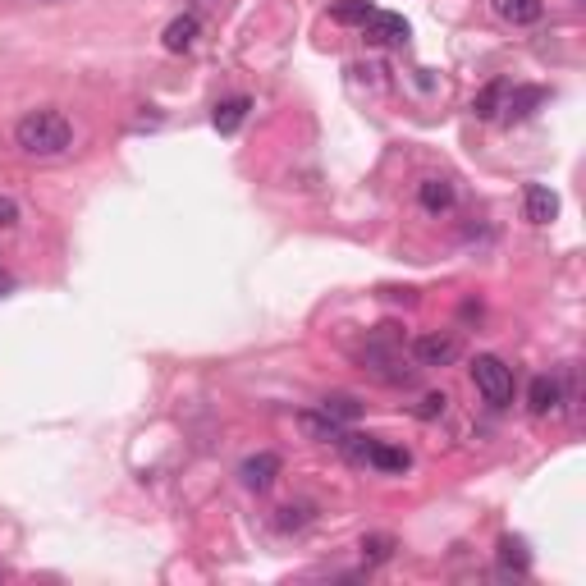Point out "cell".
<instances>
[{
  "label": "cell",
  "instance_id": "obj_23",
  "mask_svg": "<svg viewBox=\"0 0 586 586\" xmlns=\"http://www.w3.org/2000/svg\"><path fill=\"white\" fill-rule=\"evenodd\" d=\"M19 225V202L10 193H0V229H14Z\"/></svg>",
  "mask_w": 586,
  "mask_h": 586
},
{
  "label": "cell",
  "instance_id": "obj_19",
  "mask_svg": "<svg viewBox=\"0 0 586 586\" xmlns=\"http://www.w3.org/2000/svg\"><path fill=\"white\" fill-rule=\"evenodd\" d=\"M321 413L335 417L339 426H348V422H358L362 417V403L353 399V394H326V399H321Z\"/></svg>",
  "mask_w": 586,
  "mask_h": 586
},
{
  "label": "cell",
  "instance_id": "obj_8",
  "mask_svg": "<svg viewBox=\"0 0 586 586\" xmlns=\"http://www.w3.org/2000/svg\"><path fill=\"white\" fill-rule=\"evenodd\" d=\"M564 408V385L554 376H536L527 385V413L532 417H545V413H559Z\"/></svg>",
  "mask_w": 586,
  "mask_h": 586
},
{
  "label": "cell",
  "instance_id": "obj_11",
  "mask_svg": "<svg viewBox=\"0 0 586 586\" xmlns=\"http://www.w3.org/2000/svg\"><path fill=\"white\" fill-rule=\"evenodd\" d=\"M367 37H376V42H390V46H403L408 37H413V28H408V19H403V14L376 10L367 19Z\"/></svg>",
  "mask_w": 586,
  "mask_h": 586
},
{
  "label": "cell",
  "instance_id": "obj_6",
  "mask_svg": "<svg viewBox=\"0 0 586 586\" xmlns=\"http://www.w3.org/2000/svg\"><path fill=\"white\" fill-rule=\"evenodd\" d=\"M197 37H202V19H197V14H174V19L165 23L161 46L170 55H184V51H193Z\"/></svg>",
  "mask_w": 586,
  "mask_h": 586
},
{
  "label": "cell",
  "instance_id": "obj_9",
  "mask_svg": "<svg viewBox=\"0 0 586 586\" xmlns=\"http://www.w3.org/2000/svg\"><path fill=\"white\" fill-rule=\"evenodd\" d=\"M522 216L532 220V225H550V220L559 216V197L545 184H527L522 188Z\"/></svg>",
  "mask_w": 586,
  "mask_h": 586
},
{
  "label": "cell",
  "instance_id": "obj_22",
  "mask_svg": "<svg viewBox=\"0 0 586 586\" xmlns=\"http://www.w3.org/2000/svg\"><path fill=\"white\" fill-rule=\"evenodd\" d=\"M445 408H449V394H422L413 413L422 417V422H435V417H445Z\"/></svg>",
  "mask_w": 586,
  "mask_h": 586
},
{
  "label": "cell",
  "instance_id": "obj_15",
  "mask_svg": "<svg viewBox=\"0 0 586 586\" xmlns=\"http://www.w3.org/2000/svg\"><path fill=\"white\" fill-rule=\"evenodd\" d=\"M248 110H252V97H229L211 110V124H216V133L234 138V133L243 129V120H248Z\"/></svg>",
  "mask_w": 586,
  "mask_h": 586
},
{
  "label": "cell",
  "instance_id": "obj_1",
  "mask_svg": "<svg viewBox=\"0 0 586 586\" xmlns=\"http://www.w3.org/2000/svg\"><path fill=\"white\" fill-rule=\"evenodd\" d=\"M14 142H19V152L37 156V161H51V156H65L74 147V124L60 110H28L14 124Z\"/></svg>",
  "mask_w": 586,
  "mask_h": 586
},
{
  "label": "cell",
  "instance_id": "obj_7",
  "mask_svg": "<svg viewBox=\"0 0 586 586\" xmlns=\"http://www.w3.org/2000/svg\"><path fill=\"white\" fill-rule=\"evenodd\" d=\"M490 10L509 28H532L545 19V0H490Z\"/></svg>",
  "mask_w": 586,
  "mask_h": 586
},
{
  "label": "cell",
  "instance_id": "obj_5",
  "mask_svg": "<svg viewBox=\"0 0 586 586\" xmlns=\"http://www.w3.org/2000/svg\"><path fill=\"white\" fill-rule=\"evenodd\" d=\"M280 472H284V458L271 454V449H261V454H252V458H243V463H239V481L248 490H257V495H261V490H271Z\"/></svg>",
  "mask_w": 586,
  "mask_h": 586
},
{
  "label": "cell",
  "instance_id": "obj_4",
  "mask_svg": "<svg viewBox=\"0 0 586 586\" xmlns=\"http://www.w3.org/2000/svg\"><path fill=\"white\" fill-rule=\"evenodd\" d=\"M463 358V339L449 330H431V335L413 339V362L417 367H454Z\"/></svg>",
  "mask_w": 586,
  "mask_h": 586
},
{
  "label": "cell",
  "instance_id": "obj_14",
  "mask_svg": "<svg viewBox=\"0 0 586 586\" xmlns=\"http://www.w3.org/2000/svg\"><path fill=\"white\" fill-rule=\"evenodd\" d=\"M298 431L307 435V440H316V445H339V435H344V426L335 422V417H326L321 408H307V413H298Z\"/></svg>",
  "mask_w": 586,
  "mask_h": 586
},
{
  "label": "cell",
  "instance_id": "obj_17",
  "mask_svg": "<svg viewBox=\"0 0 586 586\" xmlns=\"http://www.w3.org/2000/svg\"><path fill=\"white\" fill-rule=\"evenodd\" d=\"M362 564L367 568H380V564H390L394 559V550H399V541H394L390 532H371V536H362Z\"/></svg>",
  "mask_w": 586,
  "mask_h": 586
},
{
  "label": "cell",
  "instance_id": "obj_2",
  "mask_svg": "<svg viewBox=\"0 0 586 586\" xmlns=\"http://www.w3.org/2000/svg\"><path fill=\"white\" fill-rule=\"evenodd\" d=\"M358 362H362V371H367L371 380L390 385V390H408V385H417V371H422V367H408L394 326H380L376 335L367 339V348L358 353Z\"/></svg>",
  "mask_w": 586,
  "mask_h": 586
},
{
  "label": "cell",
  "instance_id": "obj_16",
  "mask_svg": "<svg viewBox=\"0 0 586 586\" xmlns=\"http://www.w3.org/2000/svg\"><path fill=\"white\" fill-rule=\"evenodd\" d=\"M504 92H509V78H495V83H486L477 97H472V115H477V120H500Z\"/></svg>",
  "mask_w": 586,
  "mask_h": 586
},
{
  "label": "cell",
  "instance_id": "obj_24",
  "mask_svg": "<svg viewBox=\"0 0 586 586\" xmlns=\"http://www.w3.org/2000/svg\"><path fill=\"white\" fill-rule=\"evenodd\" d=\"M5 289H10V284H5V280H0V293H5Z\"/></svg>",
  "mask_w": 586,
  "mask_h": 586
},
{
  "label": "cell",
  "instance_id": "obj_3",
  "mask_svg": "<svg viewBox=\"0 0 586 586\" xmlns=\"http://www.w3.org/2000/svg\"><path fill=\"white\" fill-rule=\"evenodd\" d=\"M472 385H477V394L490 408H509L513 403V367L504 358H495V353L472 358Z\"/></svg>",
  "mask_w": 586,
  "mask_h": 586
},
{
  "label": "cell",
  "instance_id": "obj_12",
  "mask_svg": "<svg viewBox=\"0 0 586 586\" xmlns=\"http://www.w3.org/2000/svg\"><path fill=\"white\" fill-rule=\"evenodd\" d=\"M545 101V87H509L504 92V106H500V120H527V115H536V106Z\"/></svg>",
  "mask_w": 586,
  "mask_h": 586
},
{
  "label": "cell",
  "instance_id": "obj_18",
  "mask_svg": "<svg viewBox=\"0 0 586 586\" xmlns=\"http://www.w3.org/2000/svg\"><path fill=\"white\" fill-rule=\"evenodd\" d=\"M500 568L504 573H527V568H532V554H527V541H522V536H500Z\"/></svg>",
  "mask_w": 586,
  "mask_h": 586
},
{
  "label": "cell",
  "instance_id": "obj_13",
  "mask_svg": "<svg viewBox=\"0 0 586 586\" xmlns=\"http://www.w3.org/2000/svg\"><path fill=\"white\" fill-rule=\"evenodd\" d=\"M362 467H376V472H408V467H413V454L399 449V445H385V440L371 435V449H367V463Z\"/></svg>",
  "mask_w": 586,
  "mask_h": 586
},
{
  "label": "cell",
  "instance_id": "obj_10",
  "mask_svg": "<svg viewBox=\"0 0 586 586\" xmlns=\"http://www.w3.org/2000/svg\"><path fill=\"white\" fill-rule=\"evenodd\" d=\"M417 202H422L426 216H445V211H454L458 193L449 179H422V184H417Z\"/></svg>",
  "mask_w": 586,
  "mask_h": 586
},
{
  "label": "cell",
  "instance_id": "obj_21",
  "mask_svg": "<svg viewBox=\"0 0 586 586\" xmlns=\"http://www.w3.org/2000/svg\"><path fill=\"white\" fill-rule=\"evenodd\" d=\"M312 522V504H284L280 509V527L284 532H298V527H307Z\"/></svg>",
  "mask_w": 586,
  "mask_h": 586
},
{
  "label": "cell",
  "instance_id": "obj_20",
  "mask_svg": "<svg viewBox=\"0 0 586 586\" xmlns=\"http://www.w3.org/2000/svg\"><path fill=\"white\" fill-rule=\"evenodd\" d=\"M371 14H376V5H367V0H339L335 10H330V19H335V23H358V28H367Z\"/></svg>",
  "mask_w": 586,
  "mask_h": 586
}]
</instances>
